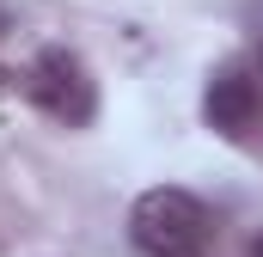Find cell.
Masks as SVG:
<instances>
[{
    "label": "cell",
    "instance_id": "cell-1",
    "mask_svg": "<svg viewBox=\"0 0 263 257\" xmlns=\"http://www.w3.org/2000/svg\"><path fill=\"white\" fill-rule=\"evenodd\" d=\"M129 239L141 257H196L214 239V214L202 196L178 190V184H153L129 208Z\"/></svg>",
    "mask_w": 263,
    "mask_h": 257
},
{
    "label": "cell",
    "instance_id": "cell-4",
    "mask_svg": "<svg viewBox=\"0 0 263 257\" xmlns=\"http://www.w3.org/2000/svg\"><path fill=\"white\" fill-rule=\"evenodd\" d=\"M6 31H12V6L0 0V37H6Z\"/></svg>",
    "mask_w": 263,
    "mask_h": 257
},
{
    "label": "cell",
    "instance_id": "cell-5",
    "mask_svg": "<svg viewBox=\"0 0 263 257\" xmlns=\"http://www.w3.org/2000/svg\"><path fill=\"white\" fill-rule=\"evenodd\" d=\"M245 257H263V233H257V239H251V245H245Z\"/></svg>",
    "mask_w": 263,
    "mask_h": 257
},
{
    "label": "cell",
    "instance_id": "cell-2",
    "mask_svg": "<svg viewBox=\"0 0 263 257\" xmlns=\"http://www.w3.org/2000/svg\"><path fill=\"white\" fill-rule=\"evenodd\" d=\"M25 92H31L37 111H49V117L67 123V128H86L92 117H98V80H92V67L80 62L67 43L37 49V62H31V74H25Z\"/></svg>",
    "mask_w": 263,
    "mask_h": 257
},
{
    "label": "cell",
    "instance_id": "cell-3",
    "mask_svg": "<svg viewBox=\"0 0 263 257\" xmlns=\"http://www.w3.org/2000/svg\"><path fill=\"white\" fill-rule=\"evenodd\" d=\"M202 123L220 141L245 147V153H263V86L245 67L208 74V86H202Z\"/></svg>",
    "mask_w": 263,
    "mask_h": 257
},
{
    "label": "cell",
    "instance_id": "cell-6",
    "mask_svg": "<svg viewBox=\"0 0 263 257\" xmlns=\"http://www.w3.org/2000/svg\"><path fill=\"white\" fill-rule=\"evenodd\" d=\"M257 62H263V49H257Z\"/></svg>",
    "mask_w": 263,
    "mask_h": 257
}]
</instances>
